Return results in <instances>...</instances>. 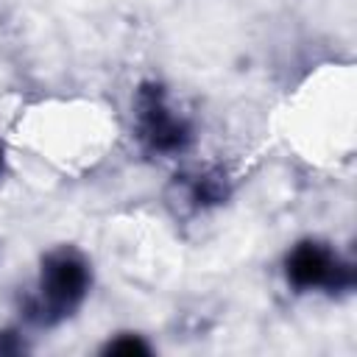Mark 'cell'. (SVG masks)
I'll return each instance as SVG.
<instances>
[{
	"instance_id": "obj_1",
	"label": "cell",
	"mask_w": 357,
	"mask_h": 357,
	"mask_svg": "<svg viewBox=\"0 0 357 357\" xmlns=\"http://www.w3.org/2000/svg\"><path fill=\"white\" fill-rule=\"evenodd\" d=\"M86 290V265L73 251H56L42 268V310L50 318L67 315Z\"/></svg>"
},
{
	"instance_id": "obj_2",
	"label": "cell",
	"mask_w": 357,
	"mask_h": 357,
	"mask_svg": "<svg viewBox=\"0 0 357 357\" xmlns=\"http://www.w3.org/2000/svg\"><path fill=\"white\" fill-rule=\"evenodd\" d=\"M349 271L337 257L321 243H298L287 257V276L296 287H321L337 284V276Z\"/></svg>"
},
{
	"instance_id": "obj_3",
	"label": "cell",
	"mask_w": 357,
	"mask_h": 357,
	"mask_svg": "<svg viewBox=\"0 0 357 357\" xmlns=\"http://www.w3.org/2000/svg\"><path fill=\"white\" fill-rule=\"evenodd\" d=\"M109 351L112 354H134V351H148V346L142 343V340H137V337H123V340H114V343H109Z\"/></svg>"
},
{
	"instance_id": "obj_4",
	"label": "cell",
	"mask_w": 357,
	"mask_h": 357,
	"mask_svg": "<svg viewBox=\"0 0 357 357\" xmlns=\"http://www.w3.org/2000/svg\"><path fill=\"white\" fill-rule=\"evenodd\" d=\"M0 162H3V153H0Z\"/></svg>"
}]
</instances>
